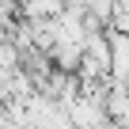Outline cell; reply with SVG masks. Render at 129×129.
Listing matches in <instances>:
<instances>
[{
	"label": "cell",
	"instance_id": "obj_1",
	"mask_svg": "<svg viewBox=\"0 0 129 129\" xmlns=\"http://www.w3.org/2000/svg\"><path fill=\"white\" fill-rule=\"evenodd\" d=\"M110 49H114V80L129 84V30L110 27Z\"/></svg>",
	"mask_w": 129,
	"mask_h": 129
},
{
	"label": "cell",
	"instance_id": "obj_2",
	"mask_svg": "<svg viewBox=\"0 0 129 129\" xmlns=\"http://www.w3.org/2000/svg\"><path fill=\"white\" fill-rule=\"evenodd\" d=\"M69 8V0H27L23 4V15L27 19H53Z\"/></svg>",
	"mask_w": 129,
	"mask_h": 129
}]
</instances>
